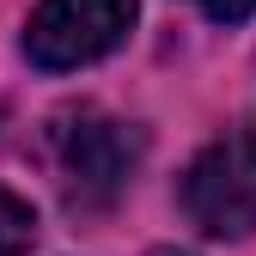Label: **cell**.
Here are the masks:
<instances>
[{
	"label": "cell",
	"instance_id": "1",
	"mask_svg": "<svg viewBox=\"0 0 256 256\" xmlns=\"http://www.w3.org/2000/svg\"><path fill=\"white\" fill-rule=\"evenodd\" d=\"M49 165L68 208H110L140 165V134L98 104H74L49 122Z\"/></svg>",
	"mask_w": 256,
	"mask_h": 256
},
{
	"label": "cell",
	"instance_id": "2",
	"mask_svg": "<svg viewBox=\"0 0 256 256\" xmlns=\"http://www.w3.org/2000/svg\"><path fill=\"white\" fill-rule=\"evenodd\" d=\"M183 214L208 238L256 232V122L208 140L183 171Z\"/></svg>",
	"mask_w": 256,
	"mask_h": 256
},
{
	"label": "cell",
	"instance_id": "3",
	"mask_svg": "<svg viewBox=\"0 0 256 256\" xmlns=\"http://www.w3.org/2000/svg\"><path fill=\"white\" fill-rule=\"evenodd\" d=\"M134 0H37V12L24 24V55L43 74H74L122 49L134 30Z\"/></svg>",
	"mask_w": 256,
	"mask_h": 256
},
{
	"label": "cell",
	"instance_id": "4",
	"mask_svg": "<svg viewBox=\"0 0 256 256\" xmlns=\"http://www.w3.org/2000/svg\"><path fill=\"white\" fill-rule=\"evenodd\" d=\"M30 244H37V208L0 189V256H30Z\"/></svg>",
	"mask_w": 256,
	"mask_h": 256
},
{
	"label": "cell",
	"instance_id": "5",
	"mask_svg": "<svg viewBox=\"0 0 256 256\" xmlns=\"http://www.w3.org/2000/svg\"><path fill=\"white\" fill-rule=\"evenodd\" d=\"M196 6H202L208 18H220V24H238V18L256 12V0H196Z\"/></svg>",
	"mask_w": 256,
	"mask_h": 256
},
{
	"label": "cell",
	"instance_id": "6",
	"mask_svg": "<svg viewBox=\"0 0 256 256\" xmlns=\"http://www.w3.org/2000/svg\"><path fill=\"white\" fill-rule=\"evenodd\" d=\"M146 256H189V250H146Z\"/></svg>",
	"mask_w": 256,
	"mask_h": 256
}]
</instances>
